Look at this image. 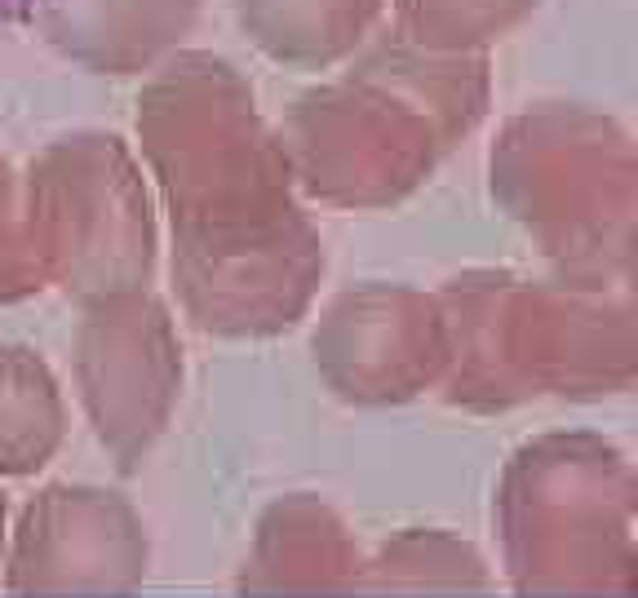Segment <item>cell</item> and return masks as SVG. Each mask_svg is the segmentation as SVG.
Listing matches in <instances>:
<instances>
[{
  "label": "cell",
  "instance_id": "cell-12",
  "mask_svg": "<svg viewBox=\"0 0 638 598\" xmlns=\"http://www.w3.org/2000/svg\"><path fill=\"white\" fill-rule=\"evenodd\" d=\"M27 249L23 240V213H18V178L9 169V156L0 151V293L14 284H27Z\"/></svg>",
  "mask_w": 638,
  "mask_h": 598
},
{
  "label": "cell",
  "instance_id": "cell-2",
  "mask_svg": "<svg viewBox=\"0 0 638 598\" xmlns=\"http://www.w3.org/2000/svg\"><path fill=\"white\" fill-rule=\"evenodd\" d=\"M133 129L182 235L235 231L288 213L293 169L257 89L213 49L169 54L147 71Z\"/></svg>",
  "mask_w": 638,
  "mask_h": 598
},
{
  "label": "cell",
  "instance_id": "cell-5",
  "mask_svg": "<svg viewBox=\"0 0 638 598\" xmlns=\"http://www.w3.org/2000/svg\"><path fill=\"white\" fill-rule=\"evenodd\" d=\"M182 284L209 324L257 328L288 319L319 271L311 226L293 209L235 231L182 235Z\"/></svg>",
  "mask_w": 638,
  "mask_h": 598
},
{
  "label": "cell",
  "instance_id": "cell-8",
  "mask_svg": "<svg viewBox=\"0 0 638 598\" xmlns=\"http://www.w3.org/2000/svg\"><path fill=\"white\" fill-rule=\"evenodd\" d=\"M173 377V342L156 311L138 302L107 306L85 328V386L116 443H138L156 426Z\"/></svg>",
  "mask_w": 638,
  "mask_h": 598
},
{
  "label": "cell",
  "instance_id": "cell-1",
  "mask_svg": "<svg viewBox=\"0 0 638 598\" xmlns=\"http://www.w3.org/2000/svg\"><path fill=\"white\" fill-rule=\"evenodd\" d=\"M488 107V54H444L390 32L288 102L280 142L293 182L319 200L390 204L421 187Z\"/></svg>",
  "mask_w": 638,
  "mask_h": 598
},
{
  "label": "cell",
  "instance_id": "cell-6",
  "mask_svg": "<svg viewBox=\"0 0 638 598\" xmlns=\"http://www.w3.org/2000/svg\"><path fill=\"white\" fill-rule=\"evenodd\" d=\"M49 49L89 76H142L187 45L204 0H23Z\"/></svg>",
  "mask_w": 638,
  "mask_h": 598
},
{
  "label": "cell",
  "instance_id": "cell-4",
  "mask_svg": "<svg viewBox=\"0 0 638 598\" xmlns=\"http://www.w3.org/2000/svg\"><path fill=\"white\" fill-rule=\"evenodd\" d=\"M32 257L67 284L120 288L151 262V209L129 142L102 129L63 133L27 169Z\"/></svg>",
  "mask_w": 638,
  "mask_h": 598
},
{
  "label": "cell",
  "instance_id": "cell-7",
  "mask_svg": "<svg viewBox=\"0 0 638 598\" xmlns=\"http://www.w3.org/2000/svg\"><path fill=\"white\" fill-rule=\"evenodd\" d=\"M319 350L337 386L355 395H404L444 359V324L413 293L368 288L337 306Z\"/></svg>",
  "mask_w": 638,
  "mask_h": 598
},
{
  "label": "cell",
  "instance_id": "cell-3",
  "mask_svg": "<svg viewBox=\"0 0 638 598\" xmlns=\"http://www.w3.org/2000/svg\"><path fill=\"white\" fill-rule=\"evenodd\" d=\"M492 191L541 240L576 257L607 249L634 213V138L590 102H532L492 142Z\"/></svg>",
  "mask_w": 638,
  "mask_h": 598
},
{
  "label": "cell",
  "instance_id": "cell-9",
  "mask_svg": "<svg viewBox=\"0 0 638 598\" xmlns=\"http://www.w3.org/2000/svg\"><path fill=\"white\" fill-rule=\"evenodd\" d=\"M249 45L275 67L328 71L373 40L386 0H231Z\"/></svg>",
  "mask_w": 638,
  "mask_h": 598
},
{
  "label": "cell",
  "instance_id": "cell-13",
  "mask_svg": "<svg viewBox=\"0 0 638 598\" xmlns=\"http://www.w3.org/2000/svg\"><path fill=\"white\" fill-rule=\"evenodd\" d=\"M18 9H23V0H0V32H5V27L14 23Z\"/></svg>",
  "mask_w": 638,
  "mask_h": 598
},
{
  "label": "cell",
  "instance_id": "cell-11",
  "mask_svg": "<svg viewBox=\"0 0 638 598\" xmlns=\"http://www.w3.org/2000/svg\"><path fill=\"white\" fill-rule=\"evenodd\" d=\"M49 426H54V399L36 364L23 355H5L0 359V452L27 457L45 443Z\"/></svg>",
  "mask_w": 638,
  "mask_h": 598
},
{
  "label": "cell",
  "instance_id": "cell-10",
  "mask_svg": "<svg viewBox=\"0 0 638 598\" xmlns=\"http://www.w3.org/2000/svg\"><path fill=\"white\" fill-rule=\"evenodd\" d=\"M395 32L444 54H488L514 27L537 14L541 0H386Z\"/></svg>",
  "mask_w": 638,
  "mask_h": 598
}]
</instances>
